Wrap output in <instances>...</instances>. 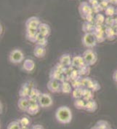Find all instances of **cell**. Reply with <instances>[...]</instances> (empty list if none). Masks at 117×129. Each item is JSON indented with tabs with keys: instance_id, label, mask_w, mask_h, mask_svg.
<instances>
[{
	"instance_id": "6da1fadb",
	"label": "cell",
	"mask_w": 117,
	"mask_h": 129,
	"mask_svg": "<svg viewBox=\"0 0 117 129\" xmlns=\"http://www.w3.org/2000/svg\"><path fill=\"white\" fill-rule=\"evenodd\" d=\"M55 119L61 124H69L72 121L73 114L71 109L67 106H61L55 111Z\"/></svg>"
},
{
	"instance_id": "7a4b0ae2",
	"label": "cell",
	"mask_w": 117,
	"mask_h": 129,
	"mask_svg": "<svg viewBox=\"0 0 117 129\" xmlns=\"http://www.w3.org/2000/svg\"><path fill=\"white\" fill-rule=\"evenodd\" d=\"M25 55L21 49L15 48L13 50L9 55V61L13 64H19L24 61Z\"/></svg>"
},
{
	"instance_id": "3957f363",
	"label": "cell",
	"mask_w": 117,
	"mask_h": 129,
	"mask_svg": "<svg viewBox=\"0 0 117 129\" xmlns=\"http://www.w3.org/2000/svg\"><path fill=\"white\" fill-rule=\"evenodd\" d=\"M82 57L84 60L86 65H88L89 67L93 66L96 63L97 61V55L95 51L92 50L91 48L87 49L82 54Z\"/></svg>"
},
{
	"instance_id": "277c9868",
	"label": "cell",
	"mask_w": 117,
	"mask_h": 129,
	"mask_svg": "<svg viewBox=\"0 0 117 129\" xmlns=\"http://www.w3.org/2000/svg\"><path fill=\"white\" fill-rule=\"evenodd\" d=\"M82 45L87 49L95 47L97 43L96 37L92 32L91 33H84L82 38Z\"/></svg>"
},
{
	"instance_id": "5b68a950",
	"label": "cell",
	"mask_w": 117,
	"mask_h": 129,
	"mask_svg": "<svg viewBox=\"0 0 117 129\" xmlns=\"http://www.w3.org/2000/svg\"><path fill=\"white\" fill-rule=\"evenodd\" d=\"M38 103L41 108H48L53 104V99L49 93H41L38 99Z\"/></svg>"
},
{
	"instance_id": "8992f818",
	"label": "cell",
	"mask_w": 117,
	"mask_h": 129,
	"mask_svg": "<svg viewBox=\"0 0 117 129\" xmlns=\"http://www.w3.org/2000/svg\"><path fill=\"white\" fill-rule=\"evenodd\" d=\"M79 11L81 16L84 19V18L90 14H93L92 8L88 3V2H83L79 7Z\"/></svg>"
},
{
	"instance_id": "52a82bcc",
	"label": "cell",
	"mask_w": 117,
	"mask_h": 129,
	"mask_svg": "<svg viewBox=\"0 0 117 129\" xmlns=\"http://www.w3.org/2000/svg\"><path fill=\"white\" fill-rule=\"evenodd\" d=\"M47 88L53 93H57L61 92V82L56 80H51L47 82Z\"/></svg>"
},
{
	"instance_id": "ba28073f",
	"label": "cell",
	"mask_w": 117,
	"mask_h": 129,
	"mask_svg": "<svg viewBox=\"0 0 117 129\" xmlns=\"http://www.w3.org/2000/svg\"><path fill=\"white\" fill-rule=\"evenodd\" d=\"M33 88H34V86H33L31 85V82H26L23 83L21 85V88L18 92V95L20 96V98H28L31 90Z\"/></svg>"
},
{
	"instance_id": "9c48e42d",
	"label": "cell",
	"mask_w": 117,
	"mask_h": 129,
	"mask_svg": "<svg viewBox=\"0 0 117 129\" xmlns=\"http://www.w3.org/2000/svg\"><path fill=\"white\" fill-rule=\"evenodd\" d=\"M41 20L36 16H31L30 18H28L25 23L26 28H31V29H38L39 26L41 23Z\"/></svg>"
},
{
	"instance_id": "30bf717a",
	"label": "cell",
	"mask_w": 117,
	"mask_h": 129,
	"mask_svg": "<svg viewBox=\"0 0 117 129\" xmlns=\"http://www.w3.org/2000/svg\"><path fill=\"white\" fill-rule=\"evenodd\" d=\"M40 108L41 107L39 106L38 102L29 100V105H28L26 112L30 115H35L39 112Z\"/></svg>"
},
{
	"instance_id": "8fae6325",
	"label": "cell",
	"mask_w": 117,
	"mask_h": 129,
	"mask_svg": "<svg viewBox=\"0 0 117 129\" xmlns=\"http://www.w3.org/2000/svg\"><path fill=\"white\" fill-rule=\"evenodd\" d=\"M84 65H86V63L84 62L82 55H76L72 58L71 67H73L74 68L79 69L83 67Z\"/></svg>"
},
{
	"instance_id": "7c38bea8",
	"label": "cell",
	"mask_w": 117,
	"mask_h": 129,
	"mask_svg": "<svg viewBox=\"0 0 117 129\" xmlns=\"http://www.w3.org/2000/svg\"><path fill=\"white\" fill-rule=\"evenodd\" d=\"M35 62L32 59H30V58H28L26 59L23 61V66H22V69L26 72L28 73H31L35 69Z\"/></svg>"
},
{
	"instance_id": "4fadbf2b",
	"label": "cell",
	"mask_w": 117,
	"mask_h": 129,
	"mask_svg": "<svg viewBox=\"0 0 117 129\" xmlns=\"http://www.w3.org/2000/svg\"><path fill=\"white\" fill-rule=\"evenodd\" d=\"M59 63H61L64 67L69 68L70 67H71V64H72V57L69 53L63 54L59 58Z\"/></svg>"
},
{
	"instance_id": "5bb4252c",
	"label": "cell",
	"mask_w": 117,
	"mask_h": 129,
	"mask_svg": "<svg viewBox=\"0 0 117 129\" xmlns=\"http://www.w3.org/2000/svg\"><path fill=\"white\" fill-rule=\"evenodd\" d=\"M38 29H31V28H27L26 30V37L28 40L31 42H36V37L38 35Z\"/></svg>"
},
{
	"instance_id": "9a60e30c",
	"label": "cell",
	"mask_w": 117,
	"mask_h": 129,
	"mask_svg": "<svg viewBox=\"0 0 117 129\" xmlns=\"http://www.w3.org/2000/svg\"><path fill=\"white\" fill-rule=\"evenodd\" d=\"M49 79L63 82L64 81V75L53 67L49 72Z\"/></svg>"
},
{
	"instance_id": "2e32d148",
	"label": "cell",
	"mask_w": 117,
	"mask_h": 129,
	"mask_svg": "<svg viewBox=\"0 0 117 129\" xmlns=\"http://www.w3.org/2000/svg\"><path fill=\"white\" fill-rule=\"evenodd\" d=\"M38 31L39 34L43 35L44 37H48L51 32V29L48 24L45 23H41L38 27Z\"/></svg>"
},
{
	"instance_id": "e0dca14e",
	"label": "cell",
	"mask_w": 117,
	"mask_h": 129,
	"mask_svg": "<svg viewBox=\"0 0 117 129\" xmlns=\"http://www.w3.org/2000/svg\"><path fill=\"white\" fill-rule=\"evenodd\" d=\"M97 109V104L95 100L92 99L86 102L84 109L88 112H95Z\"/></svg>"
},
{
	"instance_id": "ac0fdd59",
	"label": "cell",
	"mask_w": 117,
	"mask_h": 129,
	"mask_svg": "<svg viewBox=\"0 0 117 129\" xmlns=\"http://www.w3.org/2000/svg\"><path fill=\"white\" fill-rule=\"evenodd\" d=\"M29 105L28 98H20L18 102V107L20 110L23 112H26Z\"/></svg>"
},
{
	"instance_id": "d6986e66",
	"label": "cell",
	"mask_w": 117,
	"mask_h": 129,
	"mask_svg": "<svg viewBox=\"0 0 117 129\" xmlns=\"http://www.w3.org/2000/svg\"><path fill=\"white\" fill-rule=\"evenodd\" d=\"M73 87L71 84V82H69L68 81L61 82V93H65V94H71L73 91Z\"/></svg>"
},
{
	"instance_id": "ffe728a7",
	"label": "cell",
	"mask_w": 117,
	"mask_h": 129,
	"mask_svg": "<svg viewBox=\"0 0 117 129\" xmlns=\"http://www.w3.org/2000/svg\"><path fill=\"white\" fill-rule=\"evenodd\" d=\"M46 53H47V50L44 47L36 45V47L34 49V55L35 57H36L38 58H44L46 55Z\"/></svg>"
},
{
	"instance_id": "44dd1931",
	"label": "cell",
	"mask_w": 117,
	"mask_h": 129,
	"mask_svg": "<svg viewBox=\"0 0 117 129\" xmlns=\"http://www.w3.org/2000/svg\"><path fill=\"white\" fill-rule=\"evenodd\" d=\"M39 32V31H38ZM36 45L38 46H41V47H46L48 44V40L47 37H44L43 35H41L39 33H38L37 37H36Z\"/></svg>"
},
{
	"instance_id": "7402d4cb",
	"label": "cell",
	"mask_w": 117,
	"mask_h": 129,
	"mask_svg": "<svg viewBox=\"0 0 117 129\" xmlns=\"http://www.w3.org/2000/svg\"><path fill=\"white\" fill-rule=\"evenodd\" d=\"M41 92L36 88H33L30 91V93L28 95V99L29 100H31V101H36L38 102V99L39 98V96L41 95Z\"/></svg>"
},
{
	"instance_id": "603a6c76",
	"label": "cell",
	"mask_w": 117,
	"mask_h": 129,
	"mask_svg": "<svg viewBox=\"0 0 117 129\" xmlns=\"http://www.w3.org/2000/svg\"><path fill=\"white\" fill-rule=\"evenodd\" d=\"M86 88L91 90L92 92H95V91H97L100 89V85H99V83L95 81V80H92L90 78Z\"/></svg>"
},
{
	"instance_id": "cb8c5ba5",
	"label": "cell",
	"mask_w": 117,
	"mask_h": 129,
	"mask_svg": "<svg viewBox=\"0 0 117 129\" xmlns=\"http://www.w3.org/2000/svg\"><path fill=\"white\" fill-rule=\"evenodd\" d=\"M82 99L85 101V102H88L90 100H92L94 99V94H93V92L90 90V89L87 88H84V92H83V95Z\"/></svg>"
},
{
	"instance_id": "d4e9b609",
	"label": "cell",
	"mask_w": 117,
	"mask_h": 129,
	"mask_svg": "<svg viewBox=\"0 0 117 129\" xmlns=\"http://www.w3.org/2000/svg\"><path fill=\"white\" fill-rule=\"evenodd\" d=\"M84 88L81 87V88L73 89V91H72V93H71L72 98H73L74 100H75V99H81V98H82Z\"/></svg>"
},
{
	"instance_id": "484cf974",
	"label": "cell",
	"mask_w": 117,
	"mask_h": 129,
	"mask_svg": "<svg viewBox=\"0 0 117 129\" xmlns=\"http://www.w3.org/2000/svg\"><path fill=\"white\" fill-rule=\"evenodd\" d=\"M105 35L106 39L112 40L115 38L116 34H115V31L114 28L113 27H106L105 29Z\"/></svg>"
},
{
	"instance_id": "4316f807",
	"label": "cell",
	"mask_w": 117,
	"mask_h": 129,
	"mask_svg": "<svg viewBox=\"0 0 117 129\" xmlns=\"http://www.w3.org/2000/svg\"><path fill=\"white\" fill-rule=\"evenodd\" d=\"M95 28V24L89 23V22H84L82 24V31L84 33H91L93 32Z\"/></svg>"
},
{
	"instance_id": "83f0119b",
	"label": "cell",
	"mask_w": 117,
	"mask_h": 129,
	"mask_svg": "<svg viewBox=\"0 0 117 129\" xmlns=\"http://www.w3.org/2000/svg\"><path fill=\"white\" fill-rule=\"evenodd\" d=\"M18 121L20 123V125H21L22 128H28V126L31 125V120L28 117H26V116L22 117L21 118L18 120Z\"/></svg>"
},
{
	"instance_id": "f1b7e54d",
	"label": "cell",
	"mask_w": 117,
	"mask_h": 129,
	"mask_svg": "<svg viewBox=\"0 0 117 129\" xmlns=\"http://www.w3.org/2000/svg\"><path fill=\"white\" fill-rule=\"evenodd\" d=\"M85 104L86 102L82 98L81 99H75L74 102V105L77 109H84V107H85Z\"/></svg>"
},
{
	"instance_id": "f546056e",
	"label": "cell",
	"mask_w": 117,
	"mask_h": 129,
	"mask_svg": "<svg viewBox=\"0 0 117 129\" xmlns=\"http://www.w3.org/2000/svg\"><path fill=\"white\" fill-rule=\"evenodd\" d=\"M97 128L98 129H110V126L109 123L105 120H99L96 122L95 125Z\"/></svg>"
},
{
	"instance_id": "4dcf8cb0",
	"label": "cell",
	"mask_w": 117,
	"mask_h": 129,
	"mask_svg": "<svg viewBox=\"0 0 117 129\" xmlns=\"http://www.w3.org/2000/svg\"><path fill=\"white\" fill-rule=\"evenodd\" d=\"M105 15H107L108 17H112L113 15L116 14V8L113 7V5H109L105 8Z\"/></svg>"
},
{
	"instance_id": "1f68e13d",
	"label": "cell",
	"mask_w": 117,
	"mask_h": 129,
	"mask_svg": "<svg viewBox=\"0 0 117 129\" xmlns=\"http://www.w3.org/2000/svg\"><path fill=\"white\" fill-rule=\"evenodd\" d=\"M105 18L102 13L97 14L96 16L95 17V22L96 25H103L105 23Z\"/></svg>"
},
{
	"instance_id": "d6a6232c",
	"label": "cell",
	"mask_w": 117,
	"mask_h": 129,
	"mask_svg": "<svg viewBox=\"0 0 117 129\" xmlns=\"http://www.w3.org/2000/svg\"><path fill=\"white\" fill-rule=\"evenodd\" d=\"M78 71H79V76L84 77L85 76L89 75V73H90V67L88 65H84L83 67L79 69Z\"/></svg>"
},
{
	"instance_id": "836d02e7",
	"label": "cell",
	"mask_w": 117,
	"mask_h": 129,
	"mask_svg": "<svg viewBox=\"0 0 117 129\" xmlns=\"http://www.w3.org/2000/svg\"><path fill=\"white\" fill-rule=\"evenodd\" d=\"M71 84L73 88H78L82 87V77H79L75 80H72L71 82Z\"/></svg>"
},
{
	"instance_id": "e575fe53",
	"label": "cell",
	"mask_w": 117,
	"mask_h": 129,
	"mask_svg": "<svg viewBox=\"0 0 117 129\" xmlns=\"http://www.w3.org/2000/svg\"><path fill=\"white\" fill-rule=\"evenodd\" d=\"M7 129H22V128L18 120H13L8 124Z\"/></svg>"
},
{
	"instance_id": "d590c367",
	"label": "cell",
	"mask_w": 117,
	"mask_h": 129,
	"mask_svg": "<svg viewBox=\"0 0 117 129\" xmlns=\"http://www.w3.org/2000/svg\"><path fill=\"white\" fill-rule=\"evenodd\" d=\"M105 23L106 25V27H113L115 25V18L112 17H107L105 18Z\"/></svg>"
},
{
	"instance_id": "8d00e7d4",
	"label": "cell",
	"mask_w": 117,
	"mask_h": 129,
	"mask_svg": "<svg viewBox=\"0 0 117 129\" xmlns=\"http://www.w3.org/2000/svg\"><path fill=\"white\" fill-rule=\"evenodd\" d=\"M54 68H55L57 71H59L60 72H61L62 74H65L66 72V71H67V69L68 68L67 67H64L63 65H62L61 63H60L59 62L55 65V67H54Z\"/></svg>"
},
{
	"instance_id": "74e56055",
	"label": "cell",
	"mask_w": 117,
	"mask_h": 129,
	"mask_svg": "<svg viewBox=\"0 0 117 129\" xmlns=\"http://www.w3.org/2000/svg\"><path fill=\"white\" fill-rule=\"evenodd\" d=\"M69 77H70L71 81H72V80H75L76 78L79 77L80 76H79V74L78 69H73L72 71H71V73H70V75H69Z\"/></svg>"
},
{
	"instance_id": "f35d334b",
	"label": "cell",
	"mask_w": 117,
	"mask_h": 129,
	"mask_svg": "<svg viewBox=\"0 0 117 129\" xmlns=\"http://www.w3.org/2000/svg\"><path fill=\"white\" fill-rule=\"evenodd\" d=\"M84 19L86 20L87 22H89V23H94L95 22V17L93 16V14H90V15H87Z\"/></svg>"
},
{
	"instance_id": "ab89813d",
	"label": "cell",
	"mask_w": 117,
	"mask_h": 129,
	"mask_svg": "<svg viewBox=\"0 0 117 129\" xmlns=\"http://www.w3.org/2000/svg\"><path fill=\"white\" fill-rule=\"evenodd\" d=\"M88 1H89L88 3L90 4V6L92 7H96V6H97L99 5V3H100V2L98 0H88Z\"/></svg>"
},
{
	"instance_id": "60d3db41",
	"label": "cell",
	"mask_w": 117,
	"mask_h": 129,
	"mask_svg": "<svg viewBox=\"0 0 117 129\" xmlns=\"http://www.w3.org/2000/svg\"><path fill=\"white\" fill-rule=\"evenodd\" d=\"M31 129H45L44 128L43 125H39V124H36V125H34L32 127H31Z\"/></svg>"
},
{
	"instance_id": "b9f144b4",
	"label": "cell",
	"mask_w": 117,
	"mask_h": 129,
	"mask_svg": "<svg viewBox=\"0 0 117 129\" xmlns=\"http://www.w3.org/2000/svg\"><path fill=\"white\" fill-rule=\"evenodd\" d=\"M112 78H113V80L117 83V69L113 72V76H112Z\"/></svg>"
},
{
	"instance_id": "7bdbcfd3",
	"label": "cell",
	"mask_w": 117,
	"mask_h": 129,
	"mask_svg": "<svg viewBox=\"0 0 117 129\" xmlns=\"http://www.w3.org/2000/svg\"><path fill=\"white\" fill-rule=\"evenodd\" d=\"M109 4L111 5H117V0H108Z\"/></svg>"
},
{
	"instance_id": "ee69618b",
	"label": "cell",
	"mask_w": 117,
	"mask_h": 129,
	"mask_svg": "<svg viewBox=\"0 0 117 129\" xmlns=\"http://www.w3.org/2000/svg\"><path fill=\"white\" fill-rule=\"evenodd\" d=\"M2 112H3V104H2V102L0 101V115L2 114Z\"/></svg>"
},
{
	"instance_id": "f6af8a7d",
	"label": "cell",
	"mask_w": 117,
	"mask_h": 129,
	"mask_svg": "<svg viewBox=\"0 0 117 129\" xmlns=\"http://www.w3.org/2000/svg\"><path fill=\"white\" fill-rule=\"evenodd\" d=\"M2 31H3V28H2V24L0 23V35L2 34Z\"/></svg>"
},
{
	"instance_id": "bcb514c9",
	"label": "cell",
	"mask_w": 117,
	"mask_h": 129,
	"mask_svg": "<svg viewBox=\"0 0 117 129\" xmlns=\"http://www.w3.org/2000/svg\"><path fill=\"white\" fill-rule=\"evenodd\" d=\"M90 129H98V128H97L95 126H93V127H92Z\"/></svg>"
},
{
	"instance_id": "7dc6e473",
	"label": "cell",
	"mask_w": 117,
	"mask_h": 129,
	"mask_svg": "<svg viewBox=\"0 0 117 129\" xmlns=\"http://www.w3.org/2000/svg\"><path fill=\"white\" fill-rule=\"evenodd\" d=\"M115 25H116L117 26V19H115Z\"/></svg>"
},
{
	"instance_id": "c3c4849f",
	"label": "cell",
	"mask_w": 117,
	"mask_h": 129,
	"mask_svg": "<svg viewBox=\"0 0 117 129\" xmlns=\"http://www.w3.org/2000/svg\"><path fill=\"white\" fill-rule=\"evenodd\" d=\"M116 14L117 15V7H116Z\"/></svg>"
},
{
	"instance_id": "681fc988",
	"label": "cell",
	"mask_w": 117,
	"mask_h": 129,
	"mask_svg": "<svg viewBox=\"0 0 117 129\" xmlns=\"http://www.w3.org/2000/svg\"><path fill=\"white\" fill-rule=\"evenodd\" d=\"M22 129H30V128H22Z\"/></svg>"
},
{
	"instance_id": "f907efd6",
	"label": "cell",
	"mask_w": 117,
	"mask_h": 129,
	"mask_svg": "<svg viewBox=\"0 0 117 129\" xmlns=\"http://www.w3.org/2000/svg\"><path fill=\"white\" fill-rule=\"evenodd\" d=\"M0 129H1V123H0Z\"/></svg>"
},
{
	"instance_id": "816d5d0a",
	"label": "cell",
	"mask_w": 117,
	"mask_h": 129,
	"mask_svg": "<svg viewBox=\"0 0 117 129\" xmlns=\"http://www.w3.org/2000/svg\"><path fill=\"white\" fill-rule=\"evenodd\" d=\"M110 129H112V128H110Z\"/></svg>"
},
{
	"instance_id": "f5cc1de1",
	"label": "cell",
	"mask_w": 117,
	"mask_h": 129,
	"mask_svg": "<svg viewBox=\"0 0 117 129\" xmlns=\"http://www.w3.org/2000/svg\"><path fill=\"white\" fill-rule=\"evenodd\" d=\"M116 84H117V83H116Z\"/></svg>"
}]
</instances>
